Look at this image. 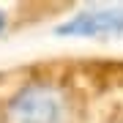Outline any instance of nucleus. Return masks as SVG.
<instances>
[{"label":"nucleus","mask_w":123,"mask_h":123,"mask_svg":"<svg viewBox=\"0 0 123 123\" xmlns=\"http://www.w3.org/2000/svg\"><path fill=\"white\" fill-rule=\"evenodd\" d=\"M71 98L57 82H27L6 104V123H71Z\"/></svg>","instance_id":"1"},{"label":"nucleus","mask_w":123,"mask_h":123,"mask_svg":"<svg viewBox=\"0 0 123 123\" xmlns=\"http://www.w3.org/2000/svg\"><path fill=\"white\" fill-rule=\"evenodd\" d=\"M60 36H107L123 33V6H90L57 27Z\"/></svg>","instance_id":"2"},{"label":"nucleus","mask_w":123,"mask_h":123,"mask_svg":"<svg viewBox=\"0 0 123 123\" xmlns=\"http://www.w3.org/2000/svg\"><path fill=\"white\" fill-rule=\"evenodd\" d=\"M3 30H6V14L0 11V33H3Z\"/></svg>","instance_id":"3"}]
</instances>
